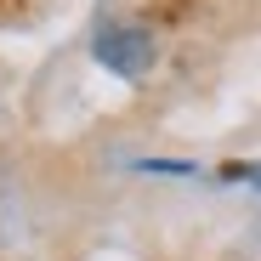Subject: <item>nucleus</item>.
Masks as SVG:
<instances>
[{"mask_svg": "<svg viewBox=\"0 0 261 261\" xmlns=\"http://www.w3.org/2000/svg\"><path fill=\"white\" fill-rule=\"evenodd\" d=\"M153 57H159V46H153L148 29H130V23L97 29V63L114 68L119 80H142V74L153 68Z\"/></svg>", "mask_w": 261, "mask_h": 261, "instance_id": "f257e3e1", "label": "nucleus"}, {"mask_svg": "<svg viewBox=\"0 0 261 261\" xmlns=\"http://www.w3.org/2000/svg\"><path fill=\"white\" fill-rule=\"evenodd\" d=\"M12 12H23V0H0V17H12Z\"/></svg>", "mask_w": 261, "mask_h": 261, "instance_id": "f03ea898", "label": "nucleus"}]
</instances>
